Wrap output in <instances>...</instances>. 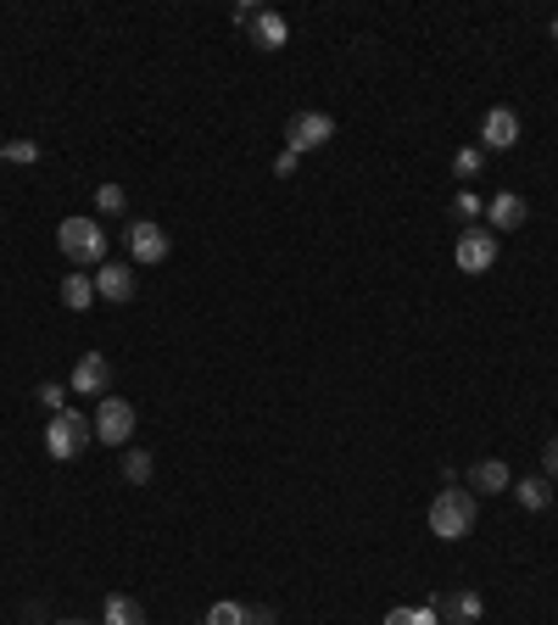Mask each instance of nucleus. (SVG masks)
Returning a JSON list of instances; mask_svg holds the SVG:
<instances>
[{"instance_id":"a878e982","label":"nucleus","mask_w":558,"mask_h":625,"mask_svg":"<svg viewBox=\"0 0 558 625\" xmlns=\"http://www.w3.org/2000/svg\"><path fill=\"white\" fill-rule=\"evenodd\" d=\"M541 470H547V475H552V481H558V435H552V441H547V446H541Z\"/></svg>"},{"instance_id":"9d476101","label":"nucleus","mask_w":558,"mask_h":625,"mask_svg":"<svg viewBox=\"0 0 558 625\" xmlns=\"http://www.w3.org/2000/svg\"><path fill=\"white\" fill-rule=\"evenodd\" d=\"M519 146V118L508 107H492L481 123V151H514Z\"/></svg>"},{"instance_id":"2eb2a0df","label":"nucleus","mask_w":558,"mask_h":625,"mask_svg":"<svg viewBox=\"0 0 558 625\" xmlns=\"http://www.w3.org/2000/svg\"><path fill=\"white\" fill-rule=\"evenodd\" d=\"M470 492H514L508 464H503V459H481V464L470 470Z\"/></svg>"},{"instance_id":"b1692460","label":"nucleus","mask_w":558,"mask_h":625,"mask_svg":"<svg viewBox=\"0 0 558 625\" xmlns=\"http://www.w3.org/2000/svg\"><path fill=\"white\" fill-rule=\"evenodd\" d=\"M0 162H40V146L34 140H0Z\"/></svg>"},{"instance_id":"9b49d317","label":"nucleus","mask_w":558,"mask_h":625,"mask_svg":"<svg viewBox=\"0 0 558 625\" xmlns=\"http://www.w3.org/2000/svg\"><path fill=\"white\" fill-rule=\"evenodd\" d=\"M96 297L101 302H135V268L129 262H101L96 268Z\"/></svg>"},{"instance_id":"aec40b11","label":"nucleus","mask_w":558,"mask_h":625,"mask_svg":"<svg viewBox=\"0 0 558 625\" xmlns=\"http://www.w3.org/2000/svg\"><path fill=\"white\" fill-rule=\"evenodd\" d=\"M202 625H251V608L246 603H213Z\"/></svg>"},{"instance_id":"cd10ccee","label":"nucleus","mask_w":558,"mask_h":625,"mask_svg":"<svg viewBox=\"0 0 558 625\" xmlns=\"http://www.w3.org/2000/svg\"><path fill=\"white\" fill-rule=\"evenodd\" d=\"M56 625H89V619H56Z\"/></svg>"},{"instance_id":"4be33fe9","label":"nucleus","mask_w":558,"mask_h":625,"mask_svg":"<svg viewBox=\"0 0 558 625\" xmlns=\"http://www.w3.org/2000/svg\"><path fill=\"white\" fill-rule=\"evenodd\" d=\"M386 625H441V619H436V608H430V603H425V608H408V603H403V608H391V614H386Z\"/></svg>"},{"instance_id":"dca6fc26","label":"nucleus","mask_w":558,"mask_h":625,"mask_svg":"<svg viewBox=\"0 0 558 625\" xmlns=\"http://www.w3.org/2000/svg\"><path fill=\"white\" fill-rule=\"evenodd\" d=\"M101 619H107V625H146V603L129 597V592H112L107 608H101Z\"/></svg>"},{"instance_id":"4468645a","label":"nucleus","mask_w":558,"mask_h":625,"mask_svg":"<svg viewBox=\"0 0 558 625\" xmlns=\"http://www.w3.org/2000/svg\"><path fill=\"white\" fill-rule=\"evenodd\" d=\"M62 308H67V313L96 308V274H84V268H73V274L62 280Z\"/></svg>"},{"instance_id":"c85d7f7f","label":"nucleus","mask_w":558,"mask_h":625,"mask_svg":"<svg viewBox=\"0 0 558 625\" xmlns=\"http://www.w3.org/2000/svg\"><path fill=\"white\" fill-rule=\"evenodd\" d=\"M552 40H558V18H552Z\"/></svg>"},{"instance_id":"ddd939ff","label":"nucleus","mask_w":558,"mask_h":625,"mask_svg":"<svg viewBox=\"0 0 558 625\" xmlns=\"http://www.w3.org/2000/svg\"><path fill=\"white\" fill-rule=\"evenodd\" d=\"M286 40H291V23L279 12H257L251 18V45L257 51H286Z\"/></svg>"},{"instance_id":"393cba45","label":"nucleus","mask_w":558,"mask_h":625,"mask_svg":"<svg viewBox=\"0 0 558 625\" xmlns=\"http://www.w3.org/2000/svg\"><path fill=\"white\" fill-rule=\"evenodd\" d=\"M34 397H40V408H51V413H62V408H67V386H56V380H45Z\"/></svg>"},{"instance_id":"5701e85b","label":"nucleus","mask_w":558,"mask_h":625,"mask_svg":"<svg viewBox=\"0 0 558 625\" xmlns=\"http://www.w3.org/2000/svg\"><path fill=\"white\" fill-rule=\"evenodd\" d=\"M481 213H486V202H481L475 191H458V196H452V218H463V224H475Z\"/></svg>"},{"instance_id":"20e7f679","label":"nucleus","mask_w":558,"mask_h":625,"mask_svg":"<svg viewBox=\"0 0 558 625\" xmlns=\"http://www.w3.org/2000/svg\"><path fill=\"white\" fill-rule=\"evenodd\" d=\"M452 262H458V274H486V268L497 262V235H492L486 224H470V229H458Z\"/></svg>"},{"instance_id":"bb28decb","label":"nucleus","mask_w":558,"mask_h":625,"mask_svg":"<svg viewBox=\"0 0 558 625\" xmlns=\"http://www.w3.org/2000/svg\"><path fill=\"white\" fill-rule=\"evenodd\" d=\"M297 162H302L297 151H279V157H273V173H279V179H286V173H297Z\"/></svg>"},{"instance_id":"1a4fd4ad","label":"nucleus","mask_w":558,"mask_h":625,"mask_svg":"<svg viewBox=\"0 0 558 625\" xmlns=\"http://www.w3.org/2000/svg\"><path fill=\"white\" fill-rule=\"evenodd\" d=\"M129 257H135V262H146V268H151V262H162V257H168V235H162V224L135 218V224H129Z\"/></svg>"},{"instance_id":"7ed1b4c3","label":"nucleus","mask_w":558,"mask_h":625,"mask_svg":"<svg viewBox=\"0 0 558 625\" xmlns=\"http://www.w3.org/2000/svg\"><path fill=\"white\" fill-rule=\"evenodd\" d=\"M89 441H96V424H89V413H78V408L51 413V424H45V453H51L56 464H73Z\"/></svg>"},{"instance_id":"a211bd4d","label":"nucleus","mask_w":558,"mask_h":625,"mask_svg":"<svg viewBox=\"0 0 558 625\" xmlns=\"http://www.w3.org/2000/svg\"><path fill=\"white\" fill-rule=\"evenodd\" d=\"M157 475V464H151V453H146V446H129V453H124V481H135V486H146Z\"/></svg>"},{"instance_id":"0eeeda50","label":"nucleus","mask_w":558,"mask_h":625,"mask_svg":"<svg viewBox=\"0 0 558 625\" xmlns=\"http://www.w3.org/2000/svg\"><path fill=\"white\" fill-rule=\"evenodd\" d=\"M107 386H112V364H107L101 352H84L78 364H73V391L101 402V397H107Z\"/></svg>"},{"instance_id":"6e6552de","label":"nucleus","mask_w":558,"mask_h":625,"mask_svg":"<svg viewBox=\"0 0 558 625\" xmlns=\"http://www.w3.org/2000/svg\"><path fill=\"white\" fill-rule=\"evenodd\" d=\"M430 608H436L441 625H475L486 614L481 592H441V597H430Z\"/></svg>"},{"instance_id":"f3484780","label":"nucleus","mask_w":558,"mask_h":625,"mask_svg":"<svg viewBox=\"0 0 558 625\" xmlns=\"http://www.w3.org/2000/svg\"><path fill=\"white\" fill-rule=\"evenodd\" d=\"M124 207H129V191L112 185V179H101V185H96V213H101V218H118Z\"/></svg>"},{"instance_id":"6ab92c4d","label":"nucleus","mask_w":558,"mask_h":625,"mask_svg":"<svg viewBox=\"0 0 558 625\" xmlns=\"http://www.w3.org/2000/svg\"><path fill=\"white\" fill-rule=\"evenodd\" d=\"M514 497H519V508H547V481L541 475H530V481H514Z\"/></svg>"},{"instance_id":"39448f33","label":"nucleus","mask_w":558,"mask_h":625,"mask_svg":"<svg viewBox=\"0 0 558 625\" xmlns=\"http://www.w3.org/2000/svg\"><path fill=\"white\" fill-rule=\"evenodd\" d=\"M89 424H96V441H101V446H124V441L135 435V402L101 397L96 413H89Z\"/></svg>"},{"instance_id":"f257e3e1","label":"nucleus","mask_w":558,"mask_h":625,"mask_svg":"<svg viewBox=\"0 0 558 625\" xmlns=\"http://www.w3.org/2000/svg\"><path fill=\"white\" fill-rule=\"evenodd\" d=\"M56 246L73 268H101L107 262V229L96 218H62L56 224Z\"/></svg>"},{"instance_id":"412c9836","label":"nucleus","mask_w":558,"mask_h":625,"mask_svg":"<svg viewBox=\"0 0 558 625\" xmlns=\"http://www.w3.org/2000/svg\"><path fill=\"white\" fill-rule=\"evenodd\" d=\"M481 162H486V151H481V146H458V151H452V173H458V179H475V173H481Z\"/></svg>"},{"instance_id":"f03ea898","label":"nucleus","mask_w":558,"mask_h":625,"mask_svg":"<svg viewBox=\"0 0 558 625\" xmlns=\"http://www.w3.org/2000/svg\"><path fill=\"white\" fill-rule=\"evenodd\" d=\"M475 492H458V486H447V492H436V503H430V530L441 536V542H463V536L475 530Z\"/></svg>"},{"instance_id":"f8f14e48","label":"nucleus","mask_w":558,"mask_h":625,"mask_svg":"<svg viewBox=\"0 0 558 625\" xmlns=\"http://www.w3.org/2000/svg\"><path fill=\"white\" fill-rule=\"evenodd\" d=\"M486 218H492V235H497V229H519V224L530 218V207H525V196H514V191H497V196L486 202Z\"/></svg>"},{"instance_id":"423d86ee","label":"nucleus","mask_w":558,"mask_h":625,"mask_svg":"<svg viewBox=\"0 0 558 625\" xmlns=\"http://www.w3.org/2000/svg\"><path fill=\"white\" fill-rule=\"evenodd\" d=\"M330 134H335V118L330 112H297L291 123H286V151H319V146H330Z\"/></svg>"}]
</instances>
